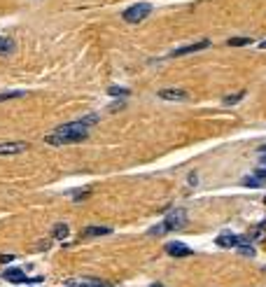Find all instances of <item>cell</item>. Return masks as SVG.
I'll use <instances>...</instances> for the list:
<instances>
[{"mask_svg":"<svg viewBox=\"0 0 266 287\" xmlns=\"http://www.w3.org/2000/svg\"><path fill=\"white\" fill-rule=\"evenodd\" d=\"M110 231H112L110 226H86L84 236H105V234H110Z\"/></svg>","mask_w":266,"mask_h":287,"instance_id":"13","label":"cell"},{"mask_svg":"<svg viewBox=\"0 0 266 287\" xmlns=\"http://www.w3.org/2000/svg\"><path fill=\"white\" fill-rule=\"evenodd\" d=\"M210 47V40H199V42L194 44H187V47H178V49H173L170 56H184V54H194V52H201V49H208Z\"/></svg>","mask_w":266,"mask_h":287,"instance_id":"6","label":"cell"},{"mask_svg":"<svg viewBox=\"0 0 266 287\" xmlns=\"http://www.w3.org/2000/svg\"><path fill=\"white\" fill-rule=\"evenodd\" d=\"M86 136H89V126L82 119H77V122H70V124H61L54 133H49L44 138V143L47 145H73V143L86 140Z\"/></svg>","mask_w":266,"mask_h":287,"instance_id":"1","label":"cell"},{"mask_svg":"<svg viewBox=\"0 0 266 287\" xmlns=\"http://www.w3.org/2000/svg\"><path fill=\"white\" fill-rule=\"evenodd\" d=\"M187 224V213L184 210H173V213H168V217L164 220V222L157 226V229H152L149 234H166V231H178V229H182Z\"/></svg>","mask_w":266,"mask_h":287,"instance_id":"2","label":"cell"},{"mask_svg":"<svg viewBox=\"0 0 266 287\" xmlns=\"http://www.w3.org/2000/svg\"><path fill=\"white\" fill-rule=\"evenodd\" d=\"M131 91H128L126 86H110L107 89V96H115V98H124V96H128Z\"/></svg>","mask_w":266,"mask_h":287,"instance_id":"15","label":"cell"},{"mask_svg":"<svg viewBox=\"0 0 266 287\" xmlns=\"http://www.w3.org/2000/svg\"><path fill=\"white\" fill-rule=\"evenodd\" d=\"M262 159H264V164H266V154H262Z\"/></svg>","mask_w":266,"mask_h":287,"instance_id":"22","label":"cell"},{"mask_svg":"<svg viewBox=\"0 0 266 287\" xmlns=\"http://www.w3.org/2000/svg\"><path fill=\"white\" fill-rule=\"evenodd\" d=\"M12 52H14V42L7 38H0V56H7Z\"/></svg>","mask_w":266,"mask_h":287,"instance_id":"14","label":"cell"},{"mask_svg":"<svg viewBox=\"0 0 266 287\" xmlns=\"http://www.w3.org/2000/svg\"><path fill=\"white\" fill-rule=\"evenodd\" d=\"M243 96H245V91H238V94L226 96V98H224V105H234V103H238V101H243Z\"/></svg>","mask_w":266,"mask_h":287,"instance_id":"17","label":"cell"},{"mask_svg":"<svg viewBox=\"0 0 266 287\" xmlns=\"http://www.w3.org/2000/svg\"><path fill=\"white\" fill-rule=\"evenodd\" d=\"M159 98H164V101H184L187 98V91H182V89H161Z\"/></svg>","mask_w":266,"mask_h":287,"instance_id":"9","label":"cell"},{"mask_svg":"<svg viewBox=\"0 0 266 287\" xmlns=\"http://www.w3.org/2000/svg\"><path fill=\"white\" fill-rule=\"evenodd\" d=\"M259 49H266V40L264 42H259Z\"/></svg>","mask_w":266,"mask_h":287,"instance_id":"21","label":"cell"},{"mask_svg":"<svg viewBox=\"0 0 266 287\" xmlns=\"http://www.w3.org/2000/svg\"><path fill=\"white\" fill-rule=\"evenodd\" d=\"M149 14H152V5L149 2H136V5H131L128 10H124V21L128 23H140L143 19H147Z\"/></svg>","mask_w":266,"mask_h":287,"instance_id":"3","label":"cell"},{"mask_svg":"<svg viewBox=\"0 0 266 287\" xmlns=\"http://www.w3.org/2000/svg\"><path fill=\"white\" fill-rule=\"evenodd\" d=\"M166 252H168L170 257H192L194 255L192 247H187L184 243H178V241H173V243L166 245Z\"/></svg>","mask_w":266,"mask_h":287,"instance_id":"7","label":"cell"},{"mask_svg":"<svg viewBox=\"0 0 266 287\" xmlns=\"http://www.w3.org/2000/svg\"><path fill=\"white\" fill-rule=\"evenodd\" d=\"M217 245H220V247H236V245H238V238L231 234H222L217 238Z\"/></svg>","mask_w":266,"mask_h":287,"instance_id":"11","label":"cell"},{"mask_svg":"<svg viewBox=\"0 0 266 287\" xmlns=\"http://www.w3.org/2000/svg\"><path fill=\"white\" fill-rule=\"evenodd\" d=\"M243 184L245 187H262V184H266V168H257L252 175L243 178Z\"/></svg>","mask_w":266,"mask_h":287,"instance_id":"8","label":"cell"},{"mask_svg":"<svg viewBox=\"0 0 266 287\" xmlns=\"http://www.w3.org/2000/svg\"><path fill=\"white\" fill-rule=\"evenodd\" d=\"M264 203H266V196H264Z\"/></svg>","mask_w":266,"mask_h":287,"instance_id":"24","label":"cell"},{"mask_svg":"<svg viewBox=\"0 0 266 287\" xmlns=\"http://www.w3.org/2000/svg\"><path fill=\"white\" fill-rule=\"evenodd\" d=\"M68 287H105V283L98 278H86V280H68Z\"/></svg>","mask_w":266,"mask_h":287,"instance_id":"10","label":"cell"},{"mask_svg":"<svg viewBox=\"0 0 266 287\" xmlns=\"http://www.w3.org/2000/svg\"><path fill=\"white\" fill-rule=\"evenodd\" d=\"M26 149H28V143H23V140H2L0 143V157L19 154V152H26Z\"/></svg>","mask_w":266,"mask_h":287,"instance_id":"4","label":"cell"},{"mask_svg":"<svg viewBox=\"0 0 266 287\" xmlns=\"http://www.w3.org/2000/svg\"><path fill=\"white\" fill-rule=\"evenodd\" d=\"M2 278L5 280H10V283H42V278H28L23 276V271L21 268H7L5 273H2Z\"/></svg>","mask_w":266,"mask_h":287,"instance_id":"5","label":"cell"},{"mask_svg":"<svg viewBox=\"0 0 266 287\" xmlns=\"http://www.w3.org/2000/svg\"><path fill=\"white\" fill-rule=\"evenodd\" d=\"M26 96V91H7V94H0V101H10V98H21Z\"/></svg>","mask_w":266,"mask_h":287,"instance_id":"19","label":"cell"},{"mask_svg":"<svg viewBox=\"0 0 266 287\" xmlns=\"http://www.w3.org/2000/svg\"><path fill=\"white\" fill-rule=\"evenodd\" d=\"M152 287H166V285H152Z\"/></svg>","mask_w":266,"mask_h":287,"instance_id":"23","label":"cell"},{"mask_svg":"<svg viewBox=\"0 0 266 287\" xmlns=\"http://www.w3.org/2000/svg\"><path fill=\"white\" fill-rule=\"evenodd\" d=\"M68 234H70V229H68V224L59 222V224H56V226H54V238H56V241H65V238H68Z\"/></svg>","mask_w":266,"mask_h":287,"instance_id":"12","label":"cell"},{"mask_svg":"<svg viewBox=\"0 0 266 287\" xmlns=\"http://www.w3.org/2000/svg\"><path fill=\"white\" fill-rule=\"evenodd\" d=\"M243 44H252L250 38H231L229 40V47H243Z\"/></svg>","mask_w":266,"mask_h":287,"instance_id":"18","label":"cell"},{"mask_svg":"<svg viewBox=\"0 0 266 287\" xmlns=\"http://www.w3.org/2000/svg\"><path fill=\"white\" fill-rule=\"evenodd\" d=\"M264 236H266V229L264 226H259V229H255V231H250L245 238H247V243H252V241H262Z\"/></svg>","mask_w":266,"mask_h":287,"instance_id":"16","label":"cell"},{"mask_svg":"<svg viewBox=\"0 0 266 287\" xmlns=\"http://www.w3.org/2000/svg\"><path fill=\"white\" fill-rule=\"evenodd\" d=\"M12 259H14L12 255H2V257H0V262H12Z\"/></svg>","mask_w":266,"mask_h":287,"instance_id":"20","label":"cell"}]
</instances>
